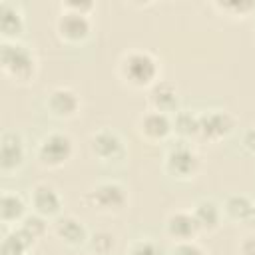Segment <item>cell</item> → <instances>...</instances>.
Wrapping results in <instances>:
<instances>
[{
	"mask_svg": "<svg viewBox=\"0 0 255 255\" xmlns=\"http://www.w3.org/2000/svg\"><path fill=\"white\" fill-rule=\"evenodd\" d=\"M88 147H90V153L102 163L118 161L126 155V143L122 135L112 128H102L94 131L88 139Z\"/></svg>",
	"mask_w": 255,
	"mask_h": 255,
	"instance_id": "6",
	"label": "cell"
},
{
	"mask_svg": "<svg viewBox=\"0 0 255 255\" xmlns=\"http://www.w3.org/2000/svg\"><path fill=\"white\" fill-rule=\"evenodd\" d=\"M46 110L58 120H72L82 110V100L76 90L68 86H56L46 94Z\"/></svg>",
	"mask_w": 255,
	"mask_h": 255,
	"instance_id": "9",
	"label": "cell"
},
{
	"mask_svg": "<svg viewBox=\"0 0 255 255\" xmlns=\"http://www.w3.org/2000/svg\"><path fill=\"white\" fill-rule=\"evenodd\" d=\"M128 255H167L165 249L153 239H137L129 245Z\"/></svg>",
	"mask_w": 255,
	"mask_h": 255,
	"instance_id": "25",
	"label": "cell"
},
{
	"mask_svg": "<svg viewBox=\"0 0 255 255\" xmlns=\"http://www.w3.org/2000/svg\"><path fill=\"white\" fill-rule=\"evenodd\" d=\"M74 155V139L66 131H50L46 133L38 147H36V159L46 169H58L66 165Z\"/></svg>",
	"mask_w": 255,
	"mask_h": 255,
	"instance_id": "4",
	"label": "cell"
},
{
	"mask_svg": "<svg viewBox=\"0 0 255 255\" xmlns=\"http://www.w3.org/2000/svg\"><path fill=\"white\" fill-rule=\"evenodd\" d=\"M30 205L38 215L52 219V217H60L64 201H62V195L58 193V189L54 185L36 183L30 191Z\"/></svg>",
	"mask_w": 255,
	"mask_h": 255,
	"instance_id": "12",
	"label": "cell"
},
{
	"mask_svg": "<svg viewBox=\"0 0 255 255\" xmlns=\"http://www.w3.org/2000/svg\"><path fill=\"white\" fill-rule=\"evenodd\" d=\"M118 76L129 88L149 90L159 78V62L147 50H129L118 62Z\"/></svg>",
	"mask_w": 255,
	"mask_h": 255,
	"instance_id": "2",
	"label": "cell"
},
{
	"mask_svg": "<svg viewBox=\"0 0 255 255\" xmlns=\"http://www.w3.org/2000/svg\"><path fill=\"white\" fill-rule=\"evenodd\" d=\"M253 207H255V203H253L247 195H243V193H233V195H229V197L223 201L221 211H223V215H225L227 219L243 223V221L249 217V213L253 211Z\"/></svg>",
	"mask_w": 255,
	"mask_h": 255,
	"instance_id": "21",
	"label": "cell"
},
{
	"mask_svg": "<svg viewBox=\"0 0 255 255\" xmlns=\"http://www.w3.org/2000/svg\"><path fill=\"white\" fill-rule=\"evenodd\" d=\"M191 213L199 225L201 231H215L219 229L221 225V219H223V211H221V205H217L213 199H199L193 207H191Z\"/></svg>",
	"mask_w": 255,
	"mask_h": 255,
	"instance_id": "18",
	"label": "cell"
},
{
	"mask_svg": "<svg viewBox=\"0 0 255 255\" xmlns=\"http://www.w3.org/2000/svg\"><path fill=\"white\" fill-rule=\"evenodd\" d=\"M20 227H22L30 237L40 239V237H44L46 231H48V219L42 217V215H38L36 211H32V213H28V215L20 221Z\"/></svg>",
	"mask_w": 255,
	"mask_h": 255,
	"instance_id": "24",
	"label": "cell"
},
{
	"mask_svg": "<svg viewBox=\"0 0 255 255\" xmlns=\"http://www.w3.org/2000/svg\"><path fill=\"white\" fill-rule=\"evenodd\" d=\"M167 255H207V251L199 243H195V239H193V241H177V243H173V247L169 249Z\"/></svg>",
	"mask_w": 255,
	"mask_h": 255,
	"instance_id": "27",
	"label": "cell"
},
{
	"mask_svg": "<svg viewBox=\"0 0 255 255\" xmlns=\"http://www.w3.org/2000/svg\"><path fill=\"white\" fill-rule=\"evenodd\" d=\"M243 225H247L249 229H255V207H253V211L249 213V217L243 221Z\"/></svg>",
	"mask_w": 255,
	"mask_h": 255,
	"instance_id": "30",
	"label": "cell"
},
{
	"mask_svg": "<svg viewBox=\"0 0 255 255\" xmlns=\"http://www.w3.org/2000/svg\"><path fill=\"white\" fill-rule=\"evenodd\" d=\"M26 30V20L22 10L4 0L0 2V34H2V42H16L20 40V36Z\"/></svg>",
	"mask_w": 255,
	"mask_h": 255,
	"instance_id": "16",
	"label": "cell"
},
{
	"mask_svg": "<svg viewBox=\"0 0 255 255\" xmlns=\"http://www.w3.org/2000/svg\"><path fill=\"white\" fill-rule=\"evenodd\" d=\"M137 131H139V135H141L145 141H149V143L165 141V139L173 133L171 116L161 114V112L147 110V112L141 114L139 120H137Z\"/></svg>",
	"mask_w": 255,
	"mask_h": 255,
	"instance_id": "11",
	"label": "cell"
},
{
	"mask_svg": "<svg viewBox=\"0 0 255 255\" xmlns=\"http://www.w3.org/2000/svg\"><path fill=\"white\" fill-rule=\"evenodd\" d=\"M34 243H36V239L30 237L20 225L10 227L2 235L0 255H30V249Z\"/></svg>",
	"mask_w": 255,
	"mask_h": 255,
	"instance_id": "19",
	"label": "cell"
},
{
	"mask_svg": "<svg viewBox=\"0 0 255 255\" xmlns=\"http://www.w3.org/2000/svg\"><path fill=\"white\" fill-rule=\"evenodd\" d=\"M213 8L229 14L231 18H247L255 12V2L253 0H229V2H213Z\"/></svg>",
	"mask_w": 255,
	"mask_h": 255,
	"instance_id": "22",
	"label": "cell"
},
{
	"mask_svg": "<svg viewBox=\"0 0 255 255\" xmlns=\"http://www.w3.org/2000/svg\"><path fill=\"white\" fill-rule=\"evenodd\" d=\"M54 26H56L58 38L66 44H72V46L84 44L92 34V18L82 16V14H74V12L60 10Z\"/></svg>",
	"mask_w": 255,
	"mask_h": 255,
	"instance_id": "7",
	"label": "cell"
},
{
	"mask_svg": "<svg viewBox=\"0 0 255 255\" xmlns=\"http://www.w3.org/2000/svg\"><path fill=\"white\" fill-rule=\"evenodd\" d=\"M235 128V118L227 110H207L199 114V137L211 143L225 139Z\"/></svg>",
	"mask_w": 255,
	"mask_h": 255,
	"instance_id": "8",
	"label": "cell"
},
{
	"mask_svg": "<svg viewBox=\"0 0 255 255\" xmlns=\"http://www.w3.org/2000/svg\"><path fill=\"white\" fill-rule=\"evenodd\" d=\"M171 124H173V133L179 135V139H191V137H199V114L191 112V110H177L171 116Z\"/></svg>",
	"mask_w": 255,
	"mask_h": 255,
	"instance_id": "20",
	"label": "cell"
},
{
	"mask_svg": "<svg viewBox=\"0 0 255 255\" xmlns=\"http://www.w3.org/2000/svg\"><path fill=\"white\" fill-rule=\"evenodd\" d=\"M147 104L149 110L161 112V114H175L179 110V92L173 82L169 80H157L147 90Z\"/></svg>",
	"mask_w": 255,
	"mask_h": 255,
	"instance_id": "13",
	"label": "cell"
},
{
	"mask_svg": "<svg viewBox=\"0 0 255 255\" xmlns=\"http://www.w3.org/2000/svg\"><path fill=\"white\" fill-rule=\"evenodd\" d=\"M60 10L82 14V16H92V12L96 10V4L92 0H66L60 4Z\"/></svg>",
	"mask_w": 255,
	"mask_h": 255,
	"instance_id": "26",
	"label": "cell"
},
{
	"mask_svg": "<svg viewBox=\"0 0 255 255\" xmlns=\"http://www.w3.org/2000/svg\"><path fill=\"white\" fill-rule=\"evenodd\" d=\"M0 68L2 74L14 84H30L38 74V58L36 52L16 40V42H2L0 44Z\"/></svg>",
	"mask_w": 255,
	"mask_h": 255,
	"instance_id": "1",
	"label": "cell"
},
{
	"mask_svg": "<svg viewBox=\"0 0 255 255\" xmlns=\"http://www.w3.org/2000/svg\"><path fill=\"white\" fill-rule=\"evenodd\" d=\"M199 155L185 139H177L163 157V169L175 179H191L199 171Z\"/></svg>",
	"mask_w": 255,
	"mask_h": 255,
	"instance_id": "5",
	"label": "cell"
},
{
	"mask_svg": "<svg viewBox=\"0 0 255 255\" xmlns=\"http://www.w3.org/2000/svg\"><path fill=\"white\" fill-rule=\"evenodd\" d=\"M26 159V141L20 131L4 129L0 135V171L12 173L22 167Z\"/></svg>",
	"mask_w": 255,
	"mask_h": 255,
	"instance_id": "10",
	"label": "cell"
},
{
	"mask_svg": "<svg viewBox=\"0 0 255 255\" xmlns=\"http://www.w3.org/2000/svg\"><path fill=\"white\" fill-rule=\"evenodd\" d=\"M84 199L94 211L106 213V215L122 213L128 207V201H129L126 185H122L120 181H114V179L98 181L96 185H92L86 191Z\"/></svg>",
	"mask_w": 255,
	"mask_h": 255,
	"instance_id": "3",
	"label": "cell"
},
{
	"mask_svg": "<svg viewBox=\"0 0 255 255\" xmlns=\"http://www.w3.org/2000/svg\"><path fill=\"white\" fill-rule=\"evenodd\" d=\"M54 235L68 247H82L88 243L90 233L76 215H60L54 219Z\"/></svg>",
	"mask_w": 255,
	"mask_h": 255,
	"instance_id": "14",
	"label": "cell"
},
{
	"mask_svg": "<svg viewBox=\"0 0 255 255\" xmlns=\"http://www.w3.org/2000/svg\"><path fill=\"white\" fill-rule=\"evenodd\" d=\"M165 233L177 243V241H193L197 233H201V229L191 211L177 209L165 217Z\"/></svg>",
	"mask_w": 255,
	"mask_h": 255,
	"instance_id": "15",
	"label": "cell"
},
{
	"mask_svg": "<svg viewBox=\"0 0 255 255\" xmlns=\"http://www.w3.org/2000/svg\"><path fill=\"white\" fill-rule=\"evenodd\" d=\"M88 245H90V249H92L96 255H110V253L116 249L118 239H116V235H114L112 231L100 229V231H96V233L90 235Z\"/></svg>",
	"mask_w": 255,
	"mask_h": 255,
	"instance_id": "23",
	"label": "cell"
},
{
	"mask_svg": "<svg viewBox=\"0 0 255 255\" xmlns=\"http://www.w3.org/2000/svg\"><path fill=\"white\" fill-rule=\"evenodd\" d=\"M245 151H249L251 155H255V128H249L245 133H243V139H241Z\"/></svg>",
	"mask_w": 255,
	"mask_h": 255,
	"instance_id": "29",
	"label": "cell"
},
{
	"mask_svg": "<svg viewBox=\"0 0 255 255\" xmlns=\"http://www.w3.org/2000/svg\"><path fill=\"white\" fill-rule=\"evenodd\" d=\"M28 215V203L26 199L16 193V191H2V197H0V219L6 227H16L20 225V221Z\"/></svg>",
	"mask_w": 255,
	"mask_h": 255,
	"instance_id": "17",
	"label": "cell"
},
{
	"mask_svg": "<svg viewBox=\"0 0 255 255\" xmlns=\"http://www.w3.org/2000/svg\"><path fill=\"white\" fill-rule=\"evenodd\" d=\"M239 255H255V233L245 235L239 243Z\"/></svg>",
	"mask_w": 255,
	"mask_h": 255,
	"instance_id": "28",
	"label": "cell"
},
{
	"mask_svg": "<svg viewBox=\"0 0 255 255\" xmlns=\"http://www.w3.org/2000/svg\"><path fill=\"white\" fill-rule=\"evenodd\" d=\"M253 40H255V34H253Z\"/></svg>",
	"mask_w": 255,
	"mask_h": 255,
	"instance_id": "31",
	"label": "cell"
}]
</instances>
